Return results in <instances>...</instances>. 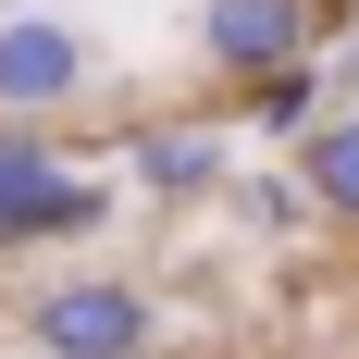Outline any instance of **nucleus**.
<instances>
[{
	"mask_svg": "<svg viewBox=\"0 0 359 359\" xmlns=\"http://www.w3.org/2000/svg\"><path fill=\"white\" fill-rule=\"evenodd\" d=\"M297 174H310L323 223H347V236H359V100H347V111H323V124L297 137Z\"/></svg>",
	"mask_w": 359,
	"mask_h": 359,
	"instance_id": "obj_6",
	"label": "nucleus"
},
{
	"mask_svg": "<svg viewBox=\"0 0 359 359\" xmlns=\"http://www.w3.org/2000/svg\"><path fill=\"white\" fill-rule=\"evenodd\" d=\"M124 186H137V198H161V211L223 198V186H236V137H223V124H198V111H149V124H124Z\"/></svg>",
	"mask_w": 359,
	"mask_h": 359,
	"instance_id": "obj_5",
	"label": "nucleus"
},
{
	"mask_svg": "<svg viewBox=\"0 0 359 359\" xmlns=\"http://www.w3.org/2000/svg\"><path fill=\"white\" fill-rule=\"evenodd\" d=\"M87 100H100V37L74 13L13 0L0 13V124H74Z\"/></svg>",
	"mask_w": 359,
	"mask_h": 359,
	"instance_id": "obj_3",
	"label": "nucleus"
},
{
	"mask_svg": "<svg viewBox=\"0 0 359 359\" xmlns=\"http://www.w3.org/2000/svg\"><path fill=\"white\" fill-rule=\"evenodd\" d=\"M111 186L74 174V149L50 124H0V260L13 248H74V236H100Z\"/></svg>",
	"mask_w": 359,
	"mask_h": 359,
	"instance_id": "obj_1",
	"label": "nucleus"
},
{
	"mask_svg": "<svg viewBox=\"0 0 359 359\" xmlns=\"http://www.w3.org/2000/svg\"><path fill=\"white\" fill-rule=\"evenodd\" d=\"M334 87H347V100H359V37H347V62H334Z\"/></svg>",
	"mask_w": 359,
	"mask_h": 359,
	"instance_id": "obj_9",
	"label": "nucleus"
},
{
	"mask_svg": "<svg viewBox=\"0 0 359 359\" xmlns=\"http://www.w3.org/2000/svg\"><path fill=\"white\" fill-rule=\"evenodd\" d=\"M236 100H248V137H285L297 149L334 111V62H285V74H260V87H236Z\"/></svg>",
	"mask_w": 359,
	"mask_h": 359,
	"instance_id": "obj_7",
	"label": "nucleus"
},
{
	"mask_svg": "<svg viewBox=\"0 0 359 359\" xmlns=\"http://www.w3.org/2000/svg\"><path fill=\"white\" fill-rule=\"evenodd\" d=\"M223 198H236V223H260V236H297V223H323V198H310V174H248V161H236V186H223Z\"/></svg>",
	"mask_w": 359,
	"mask_h": 359,
	"instance_id": "obj_8",
	"label": "nucleus"
},
{
	"mask_svg": "<svg viewBox=\"0 0 359 359\" xmlns=\"http://www.w3.org/2000/svg\"><path fill=\"white\" fill-rule=\"evenodd\" d=\"M323 50V0H198V62L223 87H260Z\"/></svg>",
	"mask_w": 359,
	"mask_h": 359,
	"instance_id": "obj_4",
	"label": "nucleus"
},
{
	"mask_svg": "<svg viewBox=\"0 0 359 359\" xmlns=\"http://www.w3.org/2000/svg\"><path fill=\"white\" fill-rule=\"evenodd\" d=\"M0 13H13V0H0Z\"/></svg>",
	"mask_w": 359,
	"mask_h": 359,
	"instance_id": "obj_10",
	"label": "nucleus"
},
{
	"mask_svg": "<svg viewBox=\"0 0 359 359\" xmlns=\"http://www.w3.org/2000/svg\"><path fill=\"white\" fill-rule=\"evenodd\" d=\"M25 347L37 359H161V297L137 273H50L25 297Z\"/></svg>",
	"mask_w": 359,
	"mask_h": 359,
	"instance_id": "obj_2",
	"label": "nucleus"
}]
</instances>
